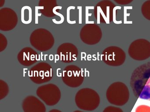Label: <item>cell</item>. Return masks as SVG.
Listing matches in <instances>:
<instances>
[{
	"label": "cell",
	"instance_id": "obj_5",
	"mask_svg": "<svg viewBox=\"0 0 150 112\" xmlns=\"http://www.w3.org/2000/svg\"><path fill=\"white\" fill-rule=\"evenodd\" d=\"M105 57L104 62L112 66L122 64L125 60V53L122 49L116 46H111L105 49L103 52Z\"/></svg>",
	"mask_w": 150,
	"mask_h": 112
},
{
	"label": "cell",
	"instance_id": "obj_9",
	"mask_svg": "<svg viewBox=\"0 0 150 112\" xmlns=\"http://www.w3.org/2000/svg\"><path fill=\"white\" fill-rule=\"evenodd\" d=\"M62 7H61V6H57V7H54V8L53 9V12L54 14H56V15H57L59 16L61 18V22H60V24L62 23L64 21V16L63 15H61V14H59L58 12H57L56 11V10L57 9H62Z\"/></svg>",
	"mask_w": 150,
	"mask_h": 112
},
{
	"label": "cell",
	"instance_id": "obj_2",
	"mask_svg": "<svg viewBox=\"0 0 150 112\" xmlns=\"http://www.w3.org/2000/svg\"><path fill=\"white\" fill-rule=\"evenodd\" d=\"M129 96L128 88L122 82L113 83L107 90V99L110 103L116 106H123L129 100Z\"/></svg>",
	"mask_w": 150,
	"mask_h": 112
},
{
	"label": "cell",
	"instance_id": "obj_7",
	"mask_svg": "<svg viewBox=\"0 0 150 112\" xmlns=\"http://www.w3.org/2000/svg\"><path fill=\"white\" fill-rule=\"evenodd\" d=\"M136 112H150V107L144 105L140 106L137 108Z\"/></svg>",
	"mask_w": 150,
	"mask_h": 112
},
{
	"label": "cell",
	"instance_id": "obj_1",
	"mask_svg": "<svg viewBox=\"0 0 150 112\" xmlns=\"http://www.w3.org/2000/svg\"><path fill=\"white\" fill-rule=\"evenodd\" d=\"M131 86L136 97L150 101V62L134 71L132 74Z\"/></svg>",
	"mask_w": 150,
	"mask_h": 112
},
{
	"label": "cell",
	"instance_id": "obj_11",
	"mask_svg": "<svg viewBox=\"0 0 150 112\" xmlns=\"http://www.w3.org/2000/svg\"><path fill=\"white\" fill-rule=\"evenodd\" d=\"M81 7H78V9L79 10V23H81Z\"/></svg>",
	"mask_w": 150,
	"mask_h": 112
},
{
	"label": "cell",
	"instance_id": "obj_6",
	"mask_svg": "<svg viewBox=\"0 0 150 112\" xmlns=\"http://www.w3.org/2000/svg\"><path fill=\"white\" fill-rule=\"evenodd\" d=\"M141 12L145 18L150 21V0H147L143 4Z\"/></svg>",
	"mask_w": 150,
	"mask_h": 112
},
{
	"label": "cell",
	"instance_id": "obj_8",
	"mask_svg": "<svg viewBox=\"0 0 150 112\" xmlns=\"http://www.w3.org/2000/svg\"><path fill=\"white\" fill-rule=\"evenodd\" d=\"M116 3L122 5H127L133 1V0H114Z\"/></svg>",
	"mask_w": 150,
	"mask_h": 112
},
{
	"label": "cell",
	"instance_id": "obj_3",
	"mask_svg": "<svg viewBox=\"0 0 150 112\" xmlns=\"http://www.w3.org/2000/svg\"><path fill=\"white\" fill-rule=\"evenodd\" d=\"M128 53L135 60H145L150 57V42L144 38L135 40L130 45Z\"/></svg>",
	"mask_w": 150,
	"mask_h": 112
},
{
	"label": "cell",
	"instance_id": "obj_4",
	"mask_svg": "<svg viewBox=\"0 0 150 112\" xmlns=\"http://www.w3.org/2000/svg\"><path fill=\"white\" fill-rule=\"evenodd\" d=\"M115 6L114 3L110 0H103L98 3L95 8L96 15L98 21L107 24L112 22Z\"/></svg>",
	"mask_w": 150,
	"mask_h": 112
},
{
	"label": "cell",
	"instance_id": "obj_10",
	"mask_svg": "<svg viewBox=\"0 0 150 112\" xmlns=\"http://www.w3.org/2000/svg\"><path fill=\"white\" fill-rule=\"evenodd\" d=\"M44 8L43 7H35V15H36V23L38 24V17L39 16L41 15V14H38V9H43Z\"/></svg>",
	"mask_w": 150,
	"mask_h": 112
}]
</instances>
